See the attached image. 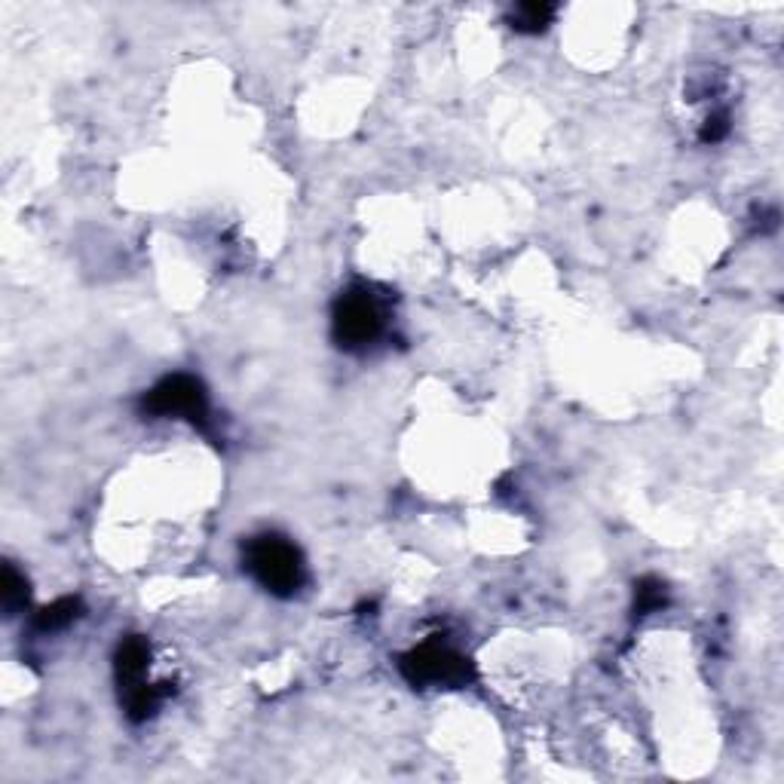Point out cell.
Masks as SVG:
<instances>
[{
  "instance_id": "5",
  "label": "cell",
  "mask_w": 784,
  "mask_h": 784,
  "mask_svg": "<svg viewBox=\"0 0 784 784\" xmlns=\"http://www.w3.org/2000/svg\"><path fill=\"white\" fill-rule=\"evenodd\" d=\"M147 662H151V647H147L144 637L132 634L126 641L117 647V683L123 693H132L135 686L144 683V674H147Z\"/></svg>"
},
{
  "instance_id": "4",
  "label": "cell",
  "mask_w": 784,
  "mask_h": 784,
  "mask_svg": "<svg viewBox=\"0 0 784 784\" xmlns=\"http://www.w3.org/2000/svg\"><path fill=\"white\" fill-rule=\"evenodd\" d=\"M141 411L151 417H181L190 420L193 426L206 429L209 420L206 386L190 374H169L141 399Z\"/></svg>"
},
{
  "instance_id": "3",
  "label": "cell",
  "mask_w": 784,
  "mask_h": 784,
  "mask_svg": "<svg viewBox=\"0 0 784 784\" xmlns=\"http://www.w3.org/2000/svg\"><path fill=\"white\" fill-rule=\"evenodd\" d=\"M402 674L414 686H466L475 680L472 662L441 641H426L402 656Z\"/></svg>"
},
{
  "instance_id": "7",
  "label": "cell",
  "mask_w": 784,
  "mask_h": 784,
  "mask_svg": "<svg viewBox=\"0 0 784 784\" xmlns=\"http://www.w3.org/2000/svg\"><path fill=\"white\" fill-rule=\"evenodd\" d=\"M555 13V4H518L509 16V28L518 34H543L552 25Z\"/></svg>"
},
{
  "instance_id": "1",
  "label": "cell",
  "mask_w": 784,
  "mask_h": 784,
  "mask_svg": "<svg viewBox=\"0 0 784 784\" xmlns=\"http://www.w3.org/2000/svg\"><path fill=\"white\" fill-rule=\"evenodd\" d=\"M245 570L276 598H291L304 585V558L291 539L279 533H261L245 546Z\"/></svg>"
},
{
  "instance_id": "10",
  "label": "cell",
  "mask_w": 784,
  "mask_h": 784,
  "mask_svg": "<svg viewBox=\"0 0 784 784\" xmlns=\"http://www.w3.org/2000/svg\"><path fill=\"white\" fill-rule=\"evenodd\" d=\"M0 595H4V610H7L10 616L28 604V579H25L13 564L4 567V579H0Z\"/></svg>"
},
{
  "instance_id": "11",
  "label": "cell",
  "mask_w": 784,
  "mask_h": 784,
  "mask_svg": "<svg viewBox=\"0 0 784 784\" xmlns=\"http://www.w3.org/2000/svg\"><path fill=\"white\" fill-rule=\"evenodd\" d=\"M726 135H729V117H726V111L711 114V117L705 120L702 132H699V138H702L705 144H717V141H723Z\"/></svg>"
},
{
  "instance_id": "2",
  "label": "cell",
  "mask_w": 784,
  "mask_h": 784,
  "mask_svg": "<svg viewBox=\"0 0 784 784\" xmlns=\"http://www.w3.org/2000/svg\"><path fill=\"white\" fill-rule=\"evenodd\" d=\"M383 331V310L368 288L340 294L331 313V334L343 350H365Z\"/></svg>"
},
{
  "instance_id": "8",
  "label": "cell",
  "mask_w": 784,
  "mask_h": 784,
  "mask_svg": "<svg viewBox=\"0 0 784 784\" xmlns=\"http://www.w3.org/2000/svg\"><path fill=\"white\" fill-rule=\"evenodd\" d=\"M80 613H83L80 598H59L56 604L43 607V610L34 616V625H37V631H62V628H68L71 622H77Z\"/></svg>"
},
{
  "instance_id": "6",
  "label": "cell",
  "mask_w": 784,
  "mask_h": 784,
  "mask_svg": "<svg viewBox=\"0 0 784 784\" xmlns=\"http://www.w3.org/2000/svg\"><path fill=\"white\" fill-rule=\"evenodd\" d=\"M172 693V683H141L132 693H126V711L132 723H144L147 717H154L163 699Z\"/></svg>"
},
{
  "instance_id": "9",
  "label": "cell",
  "mask_w": 784,
  "mask_h": 784,
  "mask_svg": "<svg viewBox=\"0 0 784 784\" xmlns=\"http://www.w3.org/2000/svg\"><path fill=\"white\" fill-rule=\"evenodd\" d=\"M668 604V588L656 576H644L634 585V616H650L659 613Z\"/></svg>"
}]
</instances>
